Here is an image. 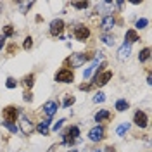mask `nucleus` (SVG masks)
Here are the masks:
<instances>
[{"label": "nucleus", "mask_w": 152, "mask_h": 152, "mask_svg": "<svg viewBox=\"0 0 152 152\" xmlns=\"http://www.w3.org/2000/svg\"><path fill=\"white\" fill-rule=\"evenodd\" d=\"M92 57H94V54H90V52H76L67 59V64L71 67H80L83 66L86 61H90Z\"/></svg>", "instance_id": "nucleus-1"}, {"label": "nucleus", "mask_w": 152, "mask_h": 152, "mask_svg": "<svg viewBox=\"0 0 152 152\" xmlns=\"http://www.w3.org/2000/svg\"><path fill=\"white\" fill-rule=\"evenodd\" d=\"M78 137H80V128L78 126H71V128H67L66 132L62 133V143L64 145H73L75 140H78Z\"/></svg>", "instance_id": "nucleus-2"}, {"label": "nucleus", "mask_w": 152, "mask_h": 152, "mask_svg": "<svg viewBox=\"0 0 152 152\" xmlns=\"http://www.w3.org/2000/svg\"><path fill=\"white\" fill-rule=\"evenodd\" d=\"M73 80H75V75H73V71H71V69L62 67L61 71H57V73H56V81H57V83H71Z\"/></svg>", "instance_id": "nucleus-3"}, {"label": "nucleus", "mask_w": 152, "mask_h": 152, "mask_svg": "<svg viewBox=\"0 0 152 152\" xmlns=\"http://www.w3.org/2000/svg\"><path fill=\"white\" fill-rule=\"evenodd\" d=\"M4 121H7V123H14L16 121V118L19 116V107H14V105H7L5 109H4Z\"/></svg>", "instance_id": "nucleus-4"}, {"label": "nucleus", "mask_w": 152, "mask_h": 152, "mask_svg": "<svg viewBox=\"0 0 152 152\" xmlns=\"http://www.w3.org/2000/svg\"><path fill=\"white\" fill-rule=\"evenodd\" d=\"M73 35H75V38L78 40V42H85V40H88V37H90V29L86 28V26H76L75 31H73Z\"/></svg>", "instance_id": "nucleus-5"}, {"label": "nucleus", "mask_w": 152, "mask_h": 152, "mask_svg": "<svg viewBox=\"0 0 152 152\" xmlns=\"http://www.w3.org/2000/svg\"><path fill=\"white\" fill-rule=\"evenodd\" d=\"M62 31H64V21L62 19H54L50 23V35L52 37H61Z\"/></svg>", "instance_id": "nucleus-6"}, {"label": "nucleus", "mask_w": 152, "mask_h": 152, "mask_svg": "<svg viewBox=\"0 0 152 152\" xmlns=\"http://www.w3.org/2000/svg\"><path fill=\"white\" fill-rule=\"evenodd\" d=\"M104 128L102 126H94L90 132H88V138L92 140V142H100L102 138H104Z\"/></svg>", "instance_id": "nucleus-7"}, {"label": "nucleus", "mask_w": 152, "mask_h": 152, "mask_svg": "<svg viewBox=\"0 0 152 152\" xmlns=\"http://www.w3.org/2000/svg\"><path fill=\"white\" fill-rule=\"evenodd\" d=\"M113 78V73L111 71H104V73H97V76L94 78V83L99 86H104L107 85V81Z\"/></svg>", "instance_id": "nucleus-8"}, {"label": "nucleus", "mask_w": 152, "mask_h": 152, "mask_svg": "<svg viewBox=\"0 0 152 152\" xmlns=\"http://www.w3.org/2000/svg\"><path fill=\"white\" fill-rule=\"evenodd\" d=\"M42 109H43V113L47 114L48 118H52V116L57 113V109H59V104H57L56 100H47V102L43 104V107H42Z\"/></svg>", "instance_id": "nucleus-9"}, {"label": "nucleus", "mask_w": 152, "mask_h": 152, "mask_svg": "<svg viewBox=\"0 0 152 152\" xmlns=\"http://www.w3.org/2000/svg\"><path fill=\"white\" fill-rule=\"evenodd\" d=\"M133 119H135V124H137V126H140V128H145V126H147V123H149L147 114L143 113V111H137Z\"/></svg>", "instance_id": "nucleus-10"}, {"label": "nucleus", "mask_w": 152, "mask_h": 152, "mask_svg": "<svg viewBox=\"0 0 152 152\" xmlns=\"http://www.w3.org/2000/svg\"><path fill=\"white\" fill-rule=\"evenodd\" d=\"M114 24H116V19H114L113 16H104V18H102V21H100V28L104 29V31L113 29Z\"/></svg>", "instance_id": "nucleus-11"}, {"label": "nucleus", "mask_w": 152, "mask_h": 152, "mask_svg": "<svg viewBox=\"0 0 152 152\" xmlns=\"http://www.w3.org/2000/svg\"><path fill=\"white\" fill-rule=\"evenodd\" d=\"M130 52H132V45H128V43H123L119 50H118V59L119 61H126L128 57H130Z\"/></svg>", "instance_id": "nucleus-12"}, {"label": "nucleus", "mask_w": 152, "mask_h": 152, "mask_svg": "<svg viewBox=\"0 0 152 152\" xmlns=\"http://www.w3.org/2000/svg\"><path fill=\"white\" fill-rule=\"evenodd\" d=\"M21 132L24 133V135H29V133L33 132V124H31V121L26 116H21Z\"/></svg>", "instance_id": "nucleus-13"}, {"label": "nucleus", "mask_w": 152, "mask_h": 152, "mask_svg": "<svg viewBox=\"0 0 152 152\" xmlns=\"http://www.w3.org/2000/svg\"><path fill=\"white\" fill-rule=\"evenodd\" d=\"M137 40H140V37H138V33H137L135 29H128V31H126V35H124V43L132 45V43H135Z\"/></svg>", "instance_id": "nucleus-14"}, {"label": "nucleus", "mask_w": 152, "mask_h": 152, "mask_svg": "<svg viewBox=\"0 0 152 152\" xmlns=\"http://www.w3.org/2000/svg\"><path fill=\"white\" fill-rule=\"evenodd\" d=\"M111 119V113L107 109H100L99 113L95 114V121L97 123H104V121H109Z\"/></svg>", "instance_id": "nucleus-15"}, {"label": "nucleus", "mask_w": 152, "mask_h": 152, "mask_svg": "<svg viewBox=\"0 0 152 152\" xmlns=\"http://www.w3.org/2000/svg\"><path fill=\"white\" fill-rule=\"evenodd\" d=\"M109 7H111V4L109 2H100V4H97V14H105V16H111V14H107V12H111L109 10Z\"/></svg>", "instance_id": "nucleus-16"}, {"label": "nucleus", "mask_w": 152, "mask_h": 152, "mask_svg": "<svg viewBox=\"0 0 152 152\" xmlns=\"http://www.w3.org/2000/svg\"><path fill=\"white\" fill-rule=\"evenodd\" d=\"M48 124H50V119L42 121V123L37 126V132L40 133V135H43V137H47V135H48Z\"/></svg>", "instance_id": "nucleus-17"}, {"label": "nucleus", "mask_w": 152, "mask_h": 152, "mask_svg": "<svg viewBox=\"0 0 152 152\" xmlns=\"http://www.w3.org/2000/svg\"><path fill=\"white\" fill-rule=\"evenodd\" d=\"M114 107H116V111H118V113H124V111H128V107H130V105H128V102H126L124 99H119V100L116 102Z\"/></svg>", "instance_id": "nucleus-18"}, {"label": "nucleus", "mask_w": 152, "mask_h": 152, "mask_svg": "<svg viewBox=\"0 0 152 152\" xmlns=\"http://www.w3.org/2000/svg\"><path fill=\"white\" fill-rule=\"evenodd\" d=\"M149 57H151V48H149V47L142 48V50L138 52V61H140V62H145V61H149Z\"/></svg>", "instance_id": "nucleus-19"}, {"label": "nucleus", "mask_w": 152, "mask_h": 152, "mask_svg": "<svg viewBox=\"0 0 152 152\" xmlns=\"http://www.w3.org/2000/svg\"><path fill=\"white\" fill-rule=\"evenodd\" d=\"M18 5H19V12L21 14H26L33 7V2H18Z\"/></svg>", "instance_id": "nucleus-20"}, {"label": "nucleus", "mask_w": 152, "mask_h": 152, "mask_svg": "<svg viewBox=\"0 0 152 152\" xmlns=\"http://www.w3.org/2000/svg\"><path fill=\"white\" fill-rule=\"evenodd\" d=\"M23 85L26 86V88H31V86L35 85V75L24 76V80H23Z\"/></svg>", "instance_id": "nucleus-21"}, {"label": "nucleus", "mask_w": 152, "mask_h": 152, "mask_svg": "<svg viewBox=\"0 0 152 152\" xmlns=\"http://www.w3.org/2000/svg\"><path fill=\"white\" fill-rule=\"evenodd\" d=\"M128 130H130V123H121L118 128H116V133H118L119 137H123V135L128 132Z\"/></svg>", "instance_id": "nucleus-22"}, {"label": "nucleus", "mask_w": 152, "mask_h": 152, "mask_svg": "<svg viewBox=\"0 0 152 152\" xmlns=\"http://www.w3.org/2000/svg\"><path fill=\"white\" fill-rule=\"evenodd\" d=\"M100 40L104 42V43L107 45V47H113L114 43H116V40H114L113 35H102V38H100Z\"/></svg>", "instance_id": "nucleus-23"}, {"label": "nucleus", "mask_w": 152, "mask_h": 152, "mask_svg": "<svg viewBox=\"0 0 152 152\" xmlns=\"http://www.w3.org/2000/svg\"><path fill=\"white\" fill-rule=\"evenodd\" d=\"M147 24H149V19H138L137 24H135V28L137 29H143V28H147ZM137 29H135V31H137Z\"/></svg>", "instance_id": "nucleus-24"}, {"label": "nucleus", "mask_w": 152, "mask_h": 152, "mask_svg": "<svg viewBox=\"0 0 152 152\" xmlns=\"http://www.w3.org/2000/svg\"><path fill=\"white\" fill-rule=\"evenodd\" d=\"M2 124H4V126H5V128H7L10 133H18V126H16L14 123H7V121H4Z\"/></svg>", "instance_id": "nucleus-25"}, {"label": "nucleus", "mask_w": 152, "mask_h": 152, "mask_svg": "<svg viewBox=\"0 0 152 152\" xmlns=\"http://www.w3.org/2000/svg\"><path fill=\"white\" fill-rule=\"evenodd\" d=\"M12 35H14V28H12L10 24H7V26L4 28V37L7 38V37H12Z\"/></svg>", "instance_id": "nucleus-26"}, {"label": "nucleus", "mask_w": 152, "mask_h": 152, "mask_svg": "<svg viewBox=\"0 0 152 152\" xmlns=\"http://www.w3.org/2000/svg\"><path fill=\"white\" fill-rule=\"evenodd\" d=\"M104 100H105V95L102 94V92H99V94L94 97V102H95V104H100V102H104Z\"/></svg>", "instance_id": "nucleus-27"}, {"label": "nucleus", "mask_w": 152, "mask_h": 152, "mask_svg": "<svg viewBox=\"0 0 152 152\" xmlns=\"http://www.w3.org/2000/svg\"><path fill=\"white\" fill-rule=\"evenodd\" d=\"M5 86H7V88H16V86H18V81H16L14 78H7V81H5Z\"/></svg>", "instance_id": "nucleus-28"}, {"label": "nucleus", "mask_w": 152, "mask_h": 152, "mask_svg": "<svg viewBox=\"0 0 152 152\" xmlns=\"http://www.w3.org/2000/svg\"><path fill=\"white\" fill-rule=\"evenodd\" d=\"M73 7L75 9H86L88 7V2H73Z\"/></svg>", "instance_id": "nucleus-29"}, {"label": "nucleus", "mask_w": 152, "mask_h": 152, "mask_svg": "<svg viewBox=\"0 0 152 152\" xmlns=\"http://www.w3.org/2000/svg\"><path fill=\"white\" fill-rule=\"evenodd\" d=\"M73 104H75V97H69V95H67L66 99H64V102H62L64 107H69V105H73Z\"/></svg>", "instance_id": "nucleus-30"}, {"label": "nucleus", "mask_w": 152, "mask_h": 152, "mask_svg": "<svg viewBox=\"0 0 152 152\" xmlns=\"http://www.w3.org/2000/svg\"><path fill=\"white\" fill-rule=\"evenodd\" d=\"M23 47H24V50H29V48L33 47V38H31V37L26 38V42H24V45H23Z\"/></svg>", "instance_id": "nucleus-31"}, {"label": "nucleus", "mask_w": 152, "mask_h": 152, "mask_svg": "<svg viewBox=\"0 0 152 152\" xmlns=\"http://www.w3.org/2000/svg\"><path fill=\"white\" fill-rule=\"evenodd\" d=\"M66 123V119H59V121H57L56 124H54V126H52V130H54V132H57V130H61V128H62V124Z\"/></svg>", "instance_id": "nucleus-32"}, {"label": "nucleus", "mask_w": 152, "mask_h": 152, "mask_svg": "<svg viewBox=\"0 0 152 152\" xmlns=\"http://www.w3.org/2000/svg\"><path fill=\"white\" fill-rule=\"evenodd\" d=\"M24 97H23V99H24V100H26V102H31V100H33V94H31V92H24Z\"/></svg>", "instance_id": "nucleus-33"}, {"label": "nucleus", "mask_w": 152, "mask_h": 152, "mask_svg": "<svg viewBox=\"0 0 152 152\" xmlns=\"http://www.w3.org/2000/svg\"><path fill=\"white\" fill-rule=\"evenodd\" d=\"M4 45H5V37L2 35V37H0V48L4 47Z\"/></svg>", "instance_id": "nucleus-34"}, {"label": "nucleus", "mask_w": 152, "mask_h": 152, "mask_svg": "<svg viewBox=\"0 0 152 152\" xmlns=\"http://www.w3.org/2000/svg\"><path fill=\"white\" fill-rule=\"evenodd\" d=\"M92 88V85H81L80 86V90H90Z\"/></svg>", "instance_id": "nucleus-35"}, {"label": "nucleus", "mask_w": 152, "mask_h": 152, "mask_svg": "<svg viewBox=\"0 0 152 152\" xmlns=\"http://www.w3.org/2000/svg\"><path fill=\"white\" fill-rule=\"evenodd\" d=\"M14 50H18V47H16V45H10V47H9V54H12Z\"/></svg>", "instance_id": "nucleus-36"}, {"label": "nucleus", "mask_w": 152, "mask_h": 152, "mask_svg": "<svg viewBox=\"0 0 152 152\" xmlns=\"http://www.w3.org/2000/svg\"><path fill=\"white\" fill-rule=\"evenodd\" d=\"M69 152H78V151H69Z\"/></svg>", "instance_id": "nucleus-37"}, {"label": "nucleus", "mask_w": 152, "mask_h": 152, "mask_svg": "<svg viewBox=\"0 0 152 152\" xmlns=\"http://www.w3.org/2000/svg\"><path fill=\"white\" fill-rule=\"evenodd\" d=\"M95 152H102V151H95Z\"/></svg>", "instance_id": "nucleus-38"}]
</instances>
